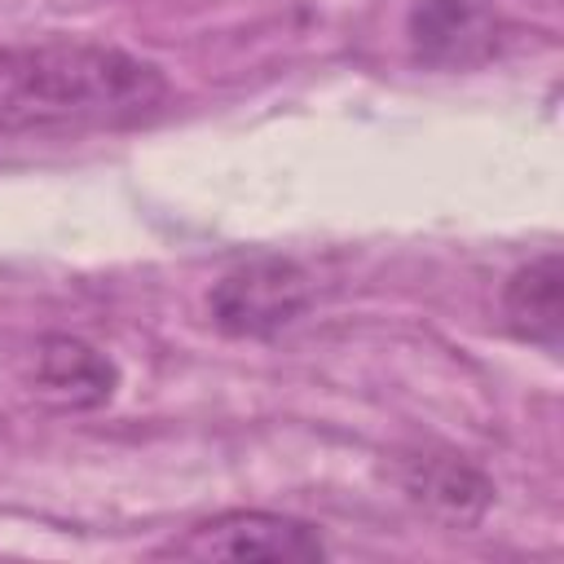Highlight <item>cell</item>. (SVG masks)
Returning <instances> with one entry per match:
<instances>
[{"label": "cell", "instance_id": "obj_1", "mask_svg": "<svg viewBox=\"0 0 564 564\" xmlns=\"http://www.w3.org/2000/svg\"><path fill=\"white\" fill-rule=\"evenodd\" d=\"M159 62L119 44L48 35L0 48V137L132 128L163 110Z\"/></svg>", "mask_w": 564, "mask_h": 564}, {"label": "cell", "instance_id": "obj_2", "mask_svg": "<svg viewBox=\"0 0 564 564\" xmlns=\"http://www.w3.org/2000/svg\"><path fill=\"white\" fill-rule=\"evenodd\" d=\"M313 304V278L282 256H260L229 269L207 291L212 326L229 339H269Z\"/></svg>", "mask_w": 564, "mask_h": 564}, {"label": "cell", "instance_id": "obj_3", "mask_svg": "<svg viewBox=\"0 0 564 564\" xmlns=\"http://www.w3.org/2000/svg\"><path fill=\"white\" fill-rule=\"evenodd\" d=\"M159 555L181 560H322L326 542L308 520L278 516V511H220L198 520Z\"/></svg>", "mask_w": 564, "mask_h": 564}, {"label": "cell", "instance_id": "obj_4", "mask_svg": "<svg viewBox=\"0 0 564 564\" xmlns=\"http://www.w3.org/2000/svg\"><path fill=\"white\" fill-rule=\"evenodd\" d=\"M410 57L432 70L485 66L502 44V13L494 0H414L405 18Z\"/></svg>", "mask_w": 564, "mask_h": 564}, {"label": "cell", "instance_id": "obj_5", "mask_svg": "<svg viewBox=\"0 0 564 564\" xmlns=\"http://www.w3.org/2000/svg\"><path fill=\"white\" fill-rule=\"evenodd\" d=\"M35 388L62 410H97L115 397L119 366L75 335H48L35 348Z\"/></svg>", "mask_w": 564, "mask_h": 564}, {"label": "cell", "instance_id": "obj_6", "mask_svg": "<svg viewBox=\"0 0 564 564\" xmlns=\"http://www.w3.org/2000/svg\"><path fill=\"white\" fill-rule=\"evenodd\" d=\"M401 489L410 494V502L436 511L449 524H476L494 502V480L458 454L401 458Z\"/></svg>", "mask_w": 564, "mask_h": 564}, {"label": "cell", "instance_id": "obj_7", "mask_svg": "<svg viewBox=\"0 0 564 564\" xmlns=\"http://www.w3.org/2000/svg\"><path fill=\"white\" fill-rule=\"evenodd\" d=\"M502 322L516 339L560 352L564 339V264L555 251L520 264L502 282Z\"/></svg>", "mask_w": 564, "mask_h": 564}]
</instances>
